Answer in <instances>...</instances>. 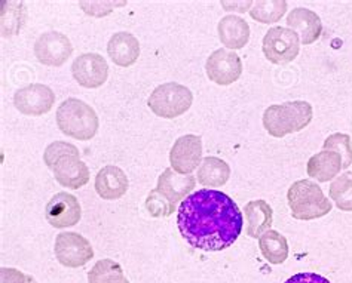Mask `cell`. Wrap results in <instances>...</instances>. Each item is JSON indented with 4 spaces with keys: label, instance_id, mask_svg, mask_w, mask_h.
Here are the masks:
<instances>
[{
    "label": "cell",
    "instance_id": "obj_3",
    "mask_svg": "<svg viewBox=\"0 0 352 283\" xmlns=\"http://www.w3.org/2000/svg\"><path fill=\"white\" fill-rule=\"evenodd\" d=\"M314 117L312 106L307 101H287L284 104L270 106L263 113V126L266 132L283 138V136L300 132Z\"/></svg>",
    "mask_w": 352,
    "mask_h": 283
},
{
    "label": "cell",
    "instance_id": "obj_16",
    "mask_svg": "<svg viewBox=\"0 0 352 283\" xmlns=\"http://www.w3.org/2000/svg\"><path fill=\"white\" fill-rule=\"evenodd\" d=\"M107 56L119 67H131L140 57V42L128 32L115 33L107 43Z\"/></svg>",
    "mask_w": 352,
    "mask_h": 283
},
{
    "label": "cell",
    "instance_id": "obj_12",
    "mask_svg": "<svg viewBox=\"0 0 352 283\" xmlns=\"http://www.w3.org/2000/svg\"><path fill=\"white\" fill-rule=\"evenodd\" d=\"M72 75L80 86L96 89L107 82L109 64L100 53H82L72 64Z\"/></svg>",
    "mask_w": 352,
    "mask_h": 283
},
{
    "label": "cell",
    "instance_id": "obj_6",
    "mask_svg": "<svg viewBox=\"0 0 352 283\" xmlns=\"http://www.w3.org/2000/svg\"><path fill=\"white\" fill-rule=\"evenodd\" d=\"M262 49L267 61L276 66H284L298 58L300 52V39L289 27H272L266 32Z\"/></svg>",
    "mask_w": 352,
    "mask_h": 283
},
{
    "label": "cell",
    "instance_id": "obj_27",
    "mask_svg": "<svg viewBox=\"0 0 352 283\" xmlns=\"http://www.w3.org/2000/svg\"><path fill=\"white\" fill-rule=\"evenodd\" d=\"M24 3L20 2H5L2 5V34L9 38L21 30L24 23Z\"/></svg>",
    "mask_w": 352,
    "mask_h": 283
},
{
    "label": "cell",
    "instance_id": "obj_9",
    "mask_svg": "<svg viewBox=\"0 0 352 283\" xmlns=\"http://www.w3.org/2000/svg\"><path fill=\"white\" fill-rule=\"evenodd\" d=\"M206 73L207 77L216 85L229 86L243 75V61L235 51L221 48L207 58Z\"/></svg>",
    "mask_w": 352,
    "mask_h": 283
},
{
    "label": "cell",
    "instance_id": "obj_22",
    "mask_svg": "<svg viewBox=\"0 0 352 283\" xmlns=\"http://www.w3.org/2000/svg\"><path fill=\"white\" fill-rule=\"evenodd\" d=\"M230 178V167L220 158L208 156L204 158L198 168L197 181L204 187L217 188L225 186Z\"/></svg>",
    "mask_w": 352,
    "mask_h": 283
},
{
    "label": "cell",
    "instance_id": "obj_13",
    "mask_svg": "<svg viewBox=\"0 0 352 283\" xmlns=\"http://www.w3.org/2000/svg\"><path fill=\"white\" fill-rule=\"evenodd\" d=\"M45 217L55 228H67L76 225L82 218V208L79 200L66 191L54 195L46 204Z\"/></svg>",
    "mask_w": 352,
    "mask_h": 283
},
{
    "label": "cell",
    "instance_id": "obj_21",
    "mask_svg": "<svg viewBox=\"0 0 352 283\" xmlns=\"http://www.w3.org/2000/svg\"><path fill=\"white\" fill-rule=\"evenodd\" d=\"M342 169V159L338 153L322 150L308 160L307 172L312 180L318 182H329L339 177Z\"/></svg>",
    "mask_w": 352,
    "mask_h": 283
},
{
    "label": "cell",
    "instance_id": "obj_25",
    "mask_svg": "<svg viewBox=\"0 0 352 283\" xmlns=\"http://www.w3.org/2000/svg\"><path fill=\"white\" fill-rule=\"evenodd\" d=\"M289 3L285 0H258L250 9V15L253 20L262 24H274L278 23L287 12Z\"/></svg>",
    "mask_w": 352,
    "mask_h": 283
},
{
    "label": "cell",
    "instance_id": "obj_20",
    "mask_svg": "<svg viewBox=\"0 0 352 283\" xmlns=\"http://www.w3.org/2000/svg\"><path fill=\"white\" fill-rule=\"evenodd\" d=\"M244 215L247 223L245 233L253 239H257L265 232L271 230V225L274 223V211L266 200L258 199L248 202L244 208Z\"/></svg>",
    "mask_w": 352,
    "mask_h": 283
},
{
    "label": "cell",
    "instance_id": "obj_32",
    "mask_svg": "<svg viewBox=\"0 0 352 283\" xmlns=\"http://www.w3.org/2000/svg\"><path fill=\"white\" fill-rule=\"evenodd\" d=\"M284 283H331L327 278H324L317 273H298L292 278L287 279Z\"/></svg>",
    "mask_w": 352,
    "mask_h": 283
},
{
    "label": "cell",
    "instance_id": "obj_8",
    "mask_svg": "<svg viewBox=\"0 0 352 283\" xmlns=\"http://www.w3.org/2000/svg\"><path fill=\"white\" fill-rule=\"evenodd\" d=\"M55 104L54 90L42 84H32L14 94V106L24 116L39 117L52 110Z\"/></svg>",
    "mask_w": 352,
    "mask_h": 283
},
{
    "label": "cell",
    "instance_id": "obj_1",
    "mask_svg": "<svg viewBox=\"0 0 352 283\" xmlns=\"http://www.w3.org/2000/svg\"><path fill=\"white\" fill-rule=\"evenodd\" d=\"M177 225L182 237L192 248L219 252L238 241L244 217L223 191L202 188L183 200Z\"/></svg>",
    "mask_w": 352,
    "mask_h": 283
},
{
    "label": "cell",
    "instance_id": "obj_24",
    "mask_svg": "<svg viewBox=\"0 0 352 283\" xmlns=\"http://www.w3.org/2000/svg\"><path fill=\"white\" fill-rule=\"evenodd\" d=\"M88 283H129L122 267L113 260L106 258L96 262L88 273Z\"/></svg>",
    "mask_w": 352,
    "mask_h": 283
},
{
    "label": "cell",
    "instance_id": "obj_10",
    "mask_svg": "<svg viewBox=\"0 0 352 283\" xmlns=\"http://www.w3.org/2000/svg\"><path fill=\"white\" fill-rule=\"evenodd\" d=\"M73 53V45L66 34L48 32L41 34L34 42V57L43 66L61 67Z\"/></svg>",
    "mask_w": 352,
    "mask_h": 283
},
{
    "label": "cell",
    "instance_id": "obj_30",
    "mask_svg": "<svg viewBox=\"0 0 352 283\" xmlns=\"http://www.w3.org/2000/svg\"><path fill=\"white\" fill-rule=\"evenodd\" d=\"M70 154L72 156H79V150L76 145L66 141H55L46 147L43 153V162L46 167L52 169L55 167V163H57L61 158L70 156Z\"/></svg>",
    "mask_w": 352,
    "mask_h": 283
},
{
    "label": "cell",
    "instance_id": "obj_14",
    "mask_svg": "<svg viewBox=\"0 0 352 283\" xmlns=\"http://www.w3.org/2000/svg\"><path fill=\"white\" fill-rule=\"evenodd\" d=\"M287 27L299 36L300 43L305 47L317 42L322 33L321 18L307 8L293 9L287 15Z\"/></svg>",
    "mask_w": 352,
    "mask_h": 283
},
{
    "label": "cell",
    "instance_id": "obj_29",
    "mask_svg": "<svg viewBox=\"0 0 352 283\" xmlns=\"http://www.w3.org/2000/svg\"><path fill=\"white\" fill-rule=\"evenodd\" d=\"M146 209L155 218L170 217L175 211V205L171 204L160 190L153 188L146 197Z\"/></svg>",
    "mask_w": 352,
    "mask_h": 283
},
{
    "label": "cell",
    "instance_id": "obj_4",
    "mask_svg": "<svg viewBox=\"0 0 352 283\" xmlns=\"http://www.w3.org/2000/svg\"><path fill=\"white\" fill-rule=\"evenodd\" d=\"M287 202L292 209V217L300 221H311L331 212V202L324 196L322 188L312 180L293 182L287 191Z\"/></svg>",
    "mask_w": 352,
    "mask_h": 283
},
{
    "label": "cell",
    "instance_id": "obj_23",
    "mask_svg": "<svg viewBox=\"0 0 352 283\" xmlns=\"http://www.w3.org/2000/svg\"><path fill=\"white\" fill-rule=\"evenodd\" d=\"M258 248L263 258L275 266L283 264L289 257V242L276 230H267L258 237Z\"/></svg>",
    "mask_w": 352,
    "mask_h": 283
},
{
    "label": "cell",
    "instance_id": "obj_18",
    "mask_svg": "<svg viewBox=\"0 0 352 283\" xmlns=\"http://www.w3.org/2000/svg\"><path fill=\"white\" fill-rule=\"evenodd\" d=\"M197 186V177L193 175H182L177 173L173 168H166L160 178H157L156 188L170 200L171 204L177 205L180 200L183 202L192 190Z\"/></svg>",
    "mask_w": 352,
    "mask_h": 283
},
{
    "label": "cell",
    "instance_id": "obj_17",
    "mask_svg": "<svg viewBox=\"0 0 352 283\" xmlns=\"http://www.w3.org/2000/svg\"><path fill=\"white\" fill-rule=\"evenodd\" d=\"M94 186L97 195L103 200H118L126 195L129 181L119 167L107 165L98 171Z\"/></svg>",
    "mask_w": 352,
    "mask_h": 283
},
{
    "label": "cell",
    "instance_id": "obj_33",
    "mask_svg": "<svg viewBox=\"0 0 352 283\" xmlns=\"http://www.w3.org/2000/svg\"><path fill=\"white\" fill-rule=\"evenodd\" d=\"M253 5H254V2H234V3L223 2V3H221V6H225V8L232 6L234 9H236V12H241V14H244L245 11L250 12V9H252Z\"/></svg>",
    "mask_w": 352,
    "mask_h": 283
},
{
    "label": "cell",
    "instance_id": "obj_2",
    "mask_svg": "<svg viewBox=\"0 0 352 283\" xmlns=\"http://www.w3.org/2000/svg\"><path fill=\"white\" fill-rule=\"evenodd\" d=\"M58 130L78 141H89L98 132L100 121L94 108L78 98H67L55 113Z\"/></svg>",
    "mask_w": 352,
    "mask_h": 283
},
{
    "label": "cell",
    "instance_id": "obj_26",
    "mask_svg": "<svg viewBox=\"0 0 352 283\" xmlns=\"http://www.w3.org/2000/svg\"><path fill=\"white\" fill-rule=\"evenodd\" d=\"M329 195L340 211L352 212V172H344L333 180Z\"/></svg>",
    "mask_w": 352,
    "mask_h": 283
},
{
    "label": "cell",
    "instance_id": "obj_15",
    "mask_svg": "<svg viewBox=\"0 0 352 283\" xmlns=\"http://www.w3.org/2000/svg\"><path fill=\"white\" fill-rule=\"evenodd\" d=\"M54 177L58 184L66 188L79 190L88 184L89 168L85 162H82L79 156H64L52 168Z\"/></svg>",
    "mask_w": 352,
    "mask_h": 283
},
{
    "label": "cell",
    "instance_id": "obj_19",
    "mask_svg": "<svg viewBox=\"0 0 352 283\" xmlns=\"http://www.w3.org/2000/svg\"><path fill=\"white\" fill-rule=\"evenodd\" d=\"M219 39L229 51L243 49L250 42V25L245 20L236 15H226L217 25Z\"/></svg>",
    "mask_w": 352,
    "mask_h": 283
},
{
    "label": "cell",
    "instance_id": "obj_11",
    "mask_svg": "<svg viewBox=\"0 0 352 283\" xmlns=\"http://www.w3.org/2000/svg\"><path fill=\"white\" fill-rule=\"evenodd\" d=\"M171 168L182 175H192L202 163V138L198 135H183L170 150Z\"/></svg>",
    "mask_w": 352,
    "mask_h": 283
},
{
    "label": "cell",
    "instance_id": "obj_7",
    "mask_svg": "<svg viewBox=\"0 0 352 283\" xmlns=\"http://www.w3.org/2000/svg\"><path fill=\"white\" fill-rule=\"evenodd\" d=\"M54 254L61 266L69 269L85 266L94 258L91 242L75 232H64L55 237Z\"/></svg>",
    "mask_w": 352,
    "mask_h": 283
},
{
    "label": "cell",
    "instance_id": "obj_31",
    "mask_svg": "<svg viewBox=\"0 0 352 283\" xmlns=\"http://www.w3.org/2000/svg\"><path fill=\"white\" fill-rule=\"evenodd\" d=\"M0 276H2V283H38L30 275H24L23 271L16 269H6L3 267L0 270Z\"/></svg>",
    "mask_w": 352,
    "mask_h": 283
},
{
    "label": "cell",
    "instance_id": "obj_28",
    "mask_svg": "<svg viewBox=\"0 0 352 283\" xmlns=\"http://www.w3.org/2000/svg\"><path fill=\"white\" fill-rule=\"evenodd\" d=\"M322 150L335 151L342 159V168L348 169L352 165V141L346 134H331L322 144Z\"/></svg>",
    "mask_w": 352,
    "mask_h": 283
},
{
    "label": "cell",
    "instance_id": "obj_5",
    "mask_svg": "<svg viewBox=\"0 0 352 283\" xmlns=\"http://www.w3.org/2000/svg\"><path fill=\"white\" fill-rule=\"evenodd\" d=\"M193 94L189 88L177 84V82H166L153 89L147 106L153 114L162 119H175L186 113L192 107Z\"/></svg>",
    "mask_w": 352,
    "mask_h": 283
}]
</instances>
